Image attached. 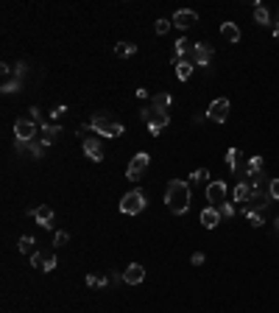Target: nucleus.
<instances>
[{
    "label": "nucleus",
    "instance_id": "obj_1",
    "mask_svg": "<svg viewBox=\"0 0 279 313\" xmlns=\"http://www.w3.org/2000/svg\"><path fill=\"white\" fill-rule=\"evenodd\" d=\"M165 204L173 215H185L190 207V182L185 179H173L165 190Z\"/></svg>",
    "mask_w": 279,
    "mask_h": 313
},
{
    "label": "nucleus",
    "instance_id": "obj_2",
    "mask_svg": "<svg viewBox=\"0 0 279 313\" xmlns=\"http://www.w3.org/2000/svg\"><path fill=\"white\" fill-rule=\"evenodd\" d=\"M90 126H92L95 134H104V137H120V134H123V123H120V120H115L109 112L92 115Z\"/></svg>",
    "mask_w": 279,
    "mask_h": 313
},
{
    "label": "nucleus",
    "instance_id": "obj_3",
    "mask_svg": "<svg viewBox=\"0 0 279 313\" xmlns=\"http://www.w3.org/2000/svg\"><path fill=\"white\" fill-rule=\"evenodd\" d=\"M140 120L148 126L151 137H156V134H160L165 126L170 123V115L168 112H160V109H143V112H140Z\"/></svg>",
    "mask_w": 279,
    "mask_h": 313
},
{
    "label": "nucleus",
    "instance_id": "obj_4",
    "mask_svg": "<svg viewBox=\"0 0 279 313\" xmlns=\"http://www.w3.org/2000/svg\"><path fill=\"white\" fill-rule=\"evenodd\" d=\"M145 210V193L143 190H131V193L123 196V201H120V213L126 215H137Z\"/></svg>",
    "mask_w": 279,
    "mask_h": 313
},
{
    "label": "nucleus",
    "instance_id": "obj_5",
    "mask_svg": "<svg viewBox=\"0 0 279 313\" xmlns=\"http://www.w3.org/2000/svg\"><path fill=\"white\" fill-rule=\"evenodd\" d=\"M148 162H151V157L145 154V151H140V154H134V157H131V162H129V168H126V176H129V179H134V182H137V179L143 176L145 171H148Z\"/></svg>",
    "mask_w": 279,
    "mask_h": 313
},
{
    "label": "nucleus",
    "instance_id": "obj_6",
    "mask_svg": "<svg viewBox=\"0 0 279 313\" xmlns=\"http://www.w3.org/2000/svg\"><path fill=\"white\" fill-rule=\"evenodd\" d=\"M229 118V101L226 98H215L212 104L207 106V120H215V123H224Z\"/></svg>",
    "mask_w": 279,
    "mask_h": 313
},
{
    "label": "nucleus",
    "instance_id": "obj_7",
    "mask_svg": "<svg viewBox=\"0 0 279 313\" xmlns=\"http://www.w3.org/2000/svg\"><path fill=\"white\" fill-rule=\"evenodd\" d=\"M81 145H84V154L92 159V162H101L104 159V145H101V140L95 137V134H87L84 140H81Z\"/></svg>",
    "mask_w": 279,
    "mask_h": 313
},
{
    "label": "nucleus",
    "instance_id": "obj_8",
    "mask_svg": "<svg viewBox=\"0 0 279 313\" xmlns=\"http://www.w3.org/2000/svg\"><path fill=\"white\" fill-rule=\"evenodd\" d=\"M14 134H17L14 140H23V143H31V140L36 137V123H34V120H28V118L17 120V123H14Z\"/></svg>",
    "mask_w": 279,
    "mask_h": 313
},
{
    "label": "nucleus",
    "instance_id": "obj_9",
    "mask_svg": "<svg viewBox=\"0 0 279 313\" xmlns=\"http://www.w3.org/2000/svg\"><path fill=\"white\" fill-rule=\"evenodd\" d=\"M193 65H198V67H207L209 65V59H212V45H207V42H195L193 45Z\"/></svg>",
    "mask_w": 279,
    "mask_h": 313
},
{
    "label": "nucleus",
    "instance_id": "obj_10",
    "mask_svg": "<svg viewBox=\"0 0 279 313\" xmlns=\"http://www.w3.org/2000/svg\"><path fill=\"white\" fill-rule=\"evenodd\" d=\"M14 149H17V154L20 151H28L34 159H39V157H45V149L48 145L42 143V140H31V143H23V140H14Z\"/></svg>",
    "mask_w": 279,
    "mask_h": 313
},
{
    "label": "nucleus",
    "instance_id": "obj_11",
    "mask_svg": "<svg viewBox=\"0 0 279 313\" xmlns=\"http://www.w3.org/2000/svg\"><path fill=\"white\" fill-rule=\"evenodd\" d=\"M195 23H198V14H195L193 9H179L173 14V25H176V28H182V31H187L190 25H195Z\"/></svg>",
    "mask_w": 279,
    "mask_h": 313
},
{
    "label": "nucleus",
    "instance_id": "obj_12",
    "mask_svg": "<svg viewBox=\"0 0 279 313\" xmlns=\"http://www.w3.org/2000/svg\"><path fill=\"white\" fill-rule=\"evenodd\" d=\"M207 199L212 201V207L226 201V182H209L207 185Z\"/></svg>",
    "mask_w": 279,
    "mask_h": 313
},
{
    "label": "nucleus",
    "instance_id": "obj_13",
    "mask_svg": "<svg viewBox=\"0 0 279 313\" xmlns=\"http://www.w3.org/2000/svg\"><path fill=\"white\" fill-rule=\"evenodd\" d=\"M59 137H62V126L59 123H42L39 126V140L45 145H53Z\"/></svg>",
    "mask_w": 279,
    "mask_h": 313
},
{
    "label": "nucleus",
    "instance_id": "obj_14",
    "mask_svg": "<svg viewBox=\"0 0 279 313\" xmlns=\"http://www.w3.org/2000/svg\"><path fill=\"white\" fill-rule=\"evenodd\" d=\"M193 45L195 42H190L187 36H182L179 42H176V48H173V56H170V62H182V59H190V56H193Z\"/></svg>",
    "mask_w": 279,
    "mask_h": 313
},
{
    "label": "nucleus",
    "instance_id": "obj_15",
    "mask_svg": "<svg viewBox=\"0 0 279 313\" xmlns=\"http://www.w3.org/2000/svg\"><path fill=\"white\" fill-rule=\"evenodd\" d=\"M145 280V268L140 266V263H129V268L123 271V283H129V285H140Z\"/></svg>",
    "mask_w": 279,
    "mask_h": 313
},
{
    "label": "nucleus",
    "instance_id": "obj_16",
    "mask_svg": "<svg viewBox=\"0 0 279 313\" xmlns=\"http://www.w3.org/2000/svg\"><path fill=\"white\" fill-rule=\"evenodd\" d=\"M201 224H204L207 229H215L221 224V213H218V207H207V210H201Z\"/></svg>",
    "mask_w": 279,
    "mask_h": 313
},
{
    "label": "nucleus",
    "instance_id": "obj_17",
    "mask_svg": "<svg viewBox=\"0 0 279 313\" xmlns=\"http://www.w3.org/2000/svg\"><path fill=\"white\" fill-rule=\"evenodd\" d=\"M34 218L39 227H53V210H50L48 204H42V207L34 210Z\"/></svg>",
    "mask_w": 279,
    "mask_h": 313
},
{
    "label": "nucleus",
    "instance_id": "obj_18",
    "mask_svg": "<svg viewBox=\"0 0 279 313\" xmlns=\"http://www.w3.org/2000/svg\"><path fill=\"white\" fill-rule=\"evenodd\" d=\"M173 104V95L170 93H160L151 98V109H160V112H168V106Z\"/></svg>",
    "mask_w": 279,
    "mask_h": 313
},
{
    "label": "nucleus",
    "instance_id": "obj_19",
    "mask_svg": "<svg viewBox=\"0 0 279 313\" xmlns=\"http://www.w3.org/2000/svg\"><path fill=\"white\" fill-rule=\"evenodd\" d=\"M221 36H224L226 42H240V28H237V23H224V25H221Z\"/></svg>",
    "mask_w": 279,
    "mask_h": 313
},
{
    "label": "nucleus",
    "instance_id": "obj_20",
    "mask_svg": "<svg viewBox=\"0 0 279 313\" xmlns=\"http://www.w3.org/2000/svg\"><path fill=\"white\" fill-rule=\"evenodd\" d=\"M234 201L237 204L251 201V185L249 182H237V188H234Z\"/></svg>",
    "mask_w": 279,
    "mask_h": 313
},
{
    "label": "nucleus",
    "instance_id": "obj_21",
    "mask_svg": "<svg viewBox=\"0 0 279 313\" xmlns=\"http://www.w3.org/2000/svg\"><path fill=\"white\" fill-rule=\"evenodd\" d=\"M173 67H176V76H179L182 81H187L190 76H193V67L195 65H193V59H182V62H176Z\"/></svg>",
    "mask_w": 279,
    "mask_h": 313
},
{
    "label": "nucleus",
    "instance_id": "obj_22",
    "mask_svg": "<svg viewBox=\"0 0 279 313\" xmlns=\"http://www.w3.org/2000/svg\"><path fill=\"white\" fill-rule=\"evenodd\" d=\"M260 174H263V157H251L249 165H246V176H249V179H257Z\"/></svg>",
    "mask_w": 279,
    "mask_h": 313
},
{
    "label": "nucleus",
    "instance_id": "obj_23",
    "mask_svg": "<svg viewBox=\"0 0 279 313\" xmlns=\"http://www.w3.org/2000/svg\"><path fill=\"white\" fill-rule=\"evenodd\" d=\"M226 165H229L232 174H240V151H237V149H229V151H226Z\"/></svg>",
    "mask_w": 279,
    "mask_h": 313
},
{
    "label": "nucleus",
    "instance_id": "obj_24",
    "mask_svg": "<svg viewBox=\"0 0 279 313\" xmlns=\"http://www.w3.org/2000/svg\"><path fill=\"white\" fill-rule=\"evenodd\" d=\"M34 246H36V241L31 238V235H23V238H20V244H17V249H20L23 254H34V252H36Z\"/></svg>",
    "mask_w": 279,
    "mask_h": 313
},
{
    "label": "nucleus",
    "instance_id": "obj_25",
    "mask_svg": "<svg viewBox=\"0 0 279 313\" xmlns=\"http://www.w3.org/2000/svg\"><path fill=\"white\" fill-rule=\"evenodd\" d=\"M254 20H257L260 25H271V14H268V9H265L263 3L254 6Z\"/></svg>",
    "mask_w": 279,
    "mask_h": 313
},
{
    "label": "nucleus",
    "instance_id": "obj_26",
    "mask_svg": "<svg viewBox=\"0 0 279 313\" xmlns=\"http://www.w3.org/2000/svg\"><path fill=\"white\" fill-rule=\"evenodd\" d=\"M115 53L117 56H134L137 53V45L134 42H117L115 45Z\"/></svg>",
    "mask_w": 279,
    "mask_h": 313
},
{
    "label": "nucleus",
    "instance_id": "obj_27",
    "mask_svg": "<svg viewBox=\"0 0 279 313\" xmlns=\"http://www.w3.org/2000/svg\"><path fill=\"white\" fill-rule=\"evenodd\" d=\"M112 280L109 277H98V274H87V285H90V288H106V285H109Z\"/></svg>",
    "mask_w": 279,
    "mask_h": 313
},
{
    "label": "nucleus",
    "instance_id": "obj_28",
    "mask_svg": "<svg viewBox=\"0 0 279 313\" xmlns=\"http://www.w3.org/2000/svg\"><path fill=\"white\" fill-rule=\"evenodd\" d=\"M20 89H23V81H20V79H6V81H3V93H6V95L20 93Z\"/></svg>",
    "mask_w": 279,
    "mask_h": 313
},
{
    "label": "nucleus",
    "instance_id": "obj_29",
    "mask_svg": "<svg viewBox=\"0 0 279 313\" xmlns=\"http://www.w3.org/2000/svg\"><path fill=\"white\" fill-rule=\"evenodd\" d=\"M209 179V171L207 168H198V171H193V174H190V185H204Z\"/></svg>",
    "mask_w": 279,
    "mask_h": 313
},
{
    "label": "nucleus",
    "instance_id": "obj_30",
    "mask_svg": "<svg viewBox=\"0 0 279 313\" xmlns=\"http://www.w3.org/2000/svg\"><path fill=\"white\" fill-rule=\"evenodd\" d=\"M218 213H221V218H234V213H237V207L229 201H224V204H218Z\"/></svg>",
    "mask_w": 279,
    "mask_h": 313
},
{
    "label": "nucleus",
    "instance_id": "obj_31",
    "mask_svg": "<svg viewBox=\"0 0 279 313\" xmlns=\"http://www.w3.org/2000/svg\"><path fill=\"white\" fill-rule=\"evenodd\" d=\"M45 260H48V254H42V252L31 254V263H34V268H39V271H45Z\"/></svg>",
    "mask_w": 279,
    "mask_h": 313
},
{
    "label": "nucleus",
    "instance_id": "obj_32",
    "mask_svg": "<svg viewBox=\"0 0 279 313\" xmlns=\"http://www.w3.org/2000/svg\"><path fill=\"white\" fill-rule=\"evenodd\" d=\"M154 31H156V34H160V36H165V34H168V31H170V20H156Z\"/></svg>",
    "mask_w": 279,
    "mask_h": 313
},
{
    "label": "nucleus",
    "instance_id": "obj_33",
    "mask_svg": "<svg viewBox=\"0 0 279 313\" xmlns=\"http://www.w3.org/2000/svg\"><path fill=\"white\" fill-rule=\"evenodd\" d=\"M28 120H34V123H45V120H42V112H39V106H31L28 109Z\"/></svg>",
    "mask_w": 279,
    "mask_h": 313
},
{
    "label": "nucleus",
    "instance_id": "obj_34",
    "mask_svg": "<svg viewBox=\"0 0 279 313\" xmlns=\"http://www.w3.org/2000/svg\"><path fill=\"white\" fill-rule=\"evenodd\" d=\"M246 218H249V224H251V227H263V215H260V213H246Z\"/></svg>",
    "mask_w": 279,
    "mask_h": 313
},
{
    "label": "nucleus",
    "instance_id": "obj_35",
    "mask_svg": "<svg viewBox=\"0 0 279 313\" xmlns=\"http://www.w3.org/2000/svg\"><path fill=\"white\" fill-rule=\"evenodd\" d=\"M67 241H70L67 232H56V235H53V246H65Z\"/></svg>",
    "mask_w": 279,
    "mask_h": 313
},
{
    "label": "nucleus",
    "instance_id": "obj_36",
    "mask_svg": "<svg viewBox=\"0 0 279 313\" xmlns=\"http://www.w3.org/2000/svg\"><path fill=\"white\" fill-rule=\"evenodd\" d=\"M25 70H28V65H25V62H17V67H14V79H23Z\"/></svg>",
    "mask_w": 279,
    "mask_h": 313
},
{
    "label": "nucleus",
    "instance_id": "obj_37",
    "mask_svg": "<svg viewBox=\"0 0 279 313\" xmlns=\"http://www.w3.org/2000/svg\"><path fill=\"white\" fill-rule=\"evenodd\" d=\"M67 109H65V106H53V109H50V118H53V120H62V115H65Z\"/></svg>",
    "mask_w": 279,
    "mask_h": 313
},
{
    "label": "nucleus",
    "instance_id": "obj_38",
    "mask_svg": "<svg viewBox=\"0 0 279 313\" xmlns=\"http://www.w3.org/2000/svg\"><path fill=\"white\" fill-rule=\"evenodd\" d=\"M271 199L279 201V179H271Z\"/></svg>",
    "mask_w": 279,
    "mask_h": 313
},
{
    "label": "nucleus",
    "instance_id": "obj_39",
    "mask_svg": "<svg viewBox=\"0 0 279 313\" xmlns=\"http://www.w3.org/2000/svg\"><path fill=\"white\" fill-rule=\"evenodd\" d=\"M53 268H56V254H48V260H45V274L53 271Z\"/></svg>",
    "mask_w": 279,
    "mask_h": 313
},
{
    "label": "nucleus",
    "instance_id": "obj_40",
    "mask_svg": "<svg viewBox=\"0 0 279 313\" xmlns=\"http://www.w3.org/2000/svg\"><path fill=\"white\" fill-rule=\"evenodd\" d=\"M190 263H193V266H201V263H204V252H195L193 257H190Z\"/></svg>",
    "mask_w": 279,
    "mask_h": 313
},
{
    "label": "nucleus",
    "instance_id": "obj_41",
    "mask_svg": "<svg viewBox=\"0 0 279 313\" xmlns=\"http://www.w3.org/2000/svg\"><path fill=\"white\" fill-rule=\"evenodd\" d=\"M204 120H207V112H204V115H195V118H193V123H195V126H201Z\"/></svg>",
    "mask_w": 279,
    "mask_h": 313
},
{
    "label": "nucleus",
    "instance_id": "obj_42",
    "mask_svg": "<svg viewBox=\"0 0 279 313\" xmlns=\"http://www.w3.org/2000/svg\"><path fill=\"white\" fill-rule=\"evenodd\" d=\"M274 40H279V25H276V28H274Z\"/></svg>",
    "mask_w": 279,
    "mask_h": 313
}]
</instances>
